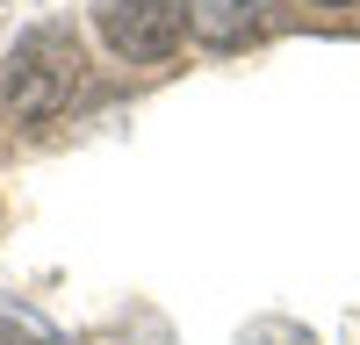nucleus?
<instances>
[{
  "mask_svg": "<svg viewBox=\"0 0 360 345\" xmlns=\"http://www.w3.org/2000/svg\"><path fill=\"white\" fill-rule=\"evenodd\" d=\"M79 36L72 29H29V36L8 50V108L22 115V123H51V115H65L72 94H79Z\"/></svg>",
  "mask_w": 360,
  "mask_h": 345,
  "instance_id": "1",
  "label": "nucleus"
},
{
  "mask_svg": "<svg viewBox=\"0 0 360 345\" xmlns=\"http://www.w3.org/2000/svg\"><path fill=\"white\" fill-rule=\"evenodd\" d=\"M101 36L115 58H130V65H152L180 43V29H188V0H101Z\"/></svg>",
  "mask_w": 360,
  "mask_h": 345,
  "instance_id": "2",
  "label": "nucleus"
},
{
  "mask_svg": "<svg viewBox=\"0 0 360 345\" xmlns=\"http://www.w3.org/2000/svg\"><path fill=\"white\" fill-rule=\"evenodd\" d=\"M266 22H274V0H188V29L202 43H217V50L259 36Z\"/></svg>",
  "mask_w": 360,
  "mask_h": 345,
  "instance_id": "3",
  "label": "nucleus"
},
{
  "mask_svg": "<svg viewBox=\"0 0 360 345\" xmlns=\"http://www.w3.org/2000/svg\"><path fill=\"white\" fill-rule=\"evenodd\" d=\"M324 8H339V0H324Z\"/></svg>",
  "mask_w": 360,
  "mask_h": 345,
  "instance_id": "4",
  "label": "nucleus"
}]
</instances>
